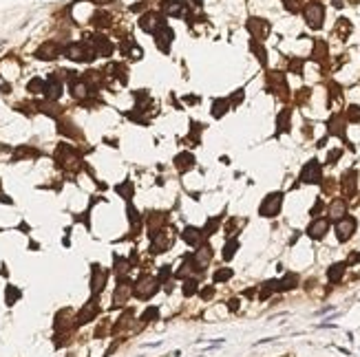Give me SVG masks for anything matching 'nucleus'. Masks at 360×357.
Wrapping results in <instances>:
<instances>
[{"label":"nucleus","instance_id":"1","mask_svg":"<svg viewBox=\"0 0 360 357\" xmlns=\"http://www.w3.org/2000/svg\"><path fill=\"white\" fill-rule=\"evenodd\" d=\"M159 285H161V282L157 278L146 276V273H144V276L133 285V295L139 298V300H148V298H153L159 291Z\"/></svg>","mask_w":360,"mask_h":357},{"label":"nucleus","instance_id":"2","mask_svg":"<svg viewBox=\"0 0 360 357\" xmlns=\"http://www.w3.org/2000/svg\"><path fill=\"white\" fill-rule=\"evenodd\" d=\"M283 207V192H270V194L263 199V203L259 205V214L263 219H274L278 216Z\"/></svg>","mask_w":360,"mask_h":357},{"label":"nucleus","instance_id":"3","mask_svg":"<svg viewBox=\"0 0 360 357\" xmlns=\"http://www.w3.org/2000/svg\"><path fill=\"white\" fill-rule=\"evenodd\" d=\"M305 22L310 29H320L323 27V20H325V7H323L320 3H310L305 5Z\"/></svg>","mask_w":360,"mask_h":357},{"label":"nucleus","instance_id":"4","mask_svg":"<svg viewBox=\"0 0 360 357\" xmlns=\"http://www.w3.org/2000/svg\"><path fill=\"white\" fill-rule=\"evenodd\" d=\"M64 53H67V57L75 60V62H91L93 55H98V53H95V49H89L84 42H73V44H69V47L64 49Z\"/></svg>","mask_w":360,"mask_h":357},{"label":"nucleus","instance_id":"5","mask_svg":"<svg viewBox=\"0 0 360 357\" xmlns=\"http://www.w3.org/2000/svg\"><path fill=\"white\" fill-rule=\"evenodd\" d=\"M55 159H58V166H62L67 170H75L80 166V157L75 154V150H73L71 146H67V144H62L60 148H58Z\"/></svg>","mask_w":360,"mask_h":357},{"label":"nucleus","instance_id":"6","mask_svg":"<svg viewBox=\"0 0 360 357\" xmlns=\"http://www.w3.org/2000/svg\"><path fill=\"white\" fill-rule=\"evenodd\" d=\"M356 227H358V223L354 216H343L340 221H336V238L340 243H347L349 238L354 236Z\"/></svg>","mask_w":360,"mask_h":357},{"label":"nucleus","instance_id":"7","mask_svg":"<svg viewBox=\"0 0 360 357\" xmlns=\"http://www.w3.org/2000/svg\"><path fill=\"white\" fill-rule=\"evenodd\" d=\"M300 181L303 183H320L323 181V168L316 159L307 161L303 166V170H300Z\"/></svg>","mask_w":360,"mask_h":357},{"label":"nucleus","instance_id":"8","mask_svg":"<svg viewBox=\"0 0 360 357\" xmlns=\"http://www.w3.org/2000/svg\"><path fill=\"white\" fill-rule=\"evenodd\" d=\"M210 258H212V249H210V245H199V249H197L195 254L190 256V265H193V269H195V271H203V269H205V265L210 263Z\"/></svg>","mask_w":360,"mask_h":357},{"label":"nucleus","instance_id":"9","mask_svg":"<svg viewBox=\"0 0 360 357\" xmlns=\"http://www.w3.org/2000/svg\"><path fill=\"white\" fill-rule=\"evenodd\" d=\"M327 232H329V219L327 216H316L310 223V227H307V236L314 238V241H320Z\"/></svg>","mask_w":360,"mask_h":357},{"label":"nucleus","instance_id":"10","mask_svg":"<svg viewBox=\"0 0 360 357\" xmlns=\"http://www.w3.org/2000/svg\"><path fill=\"white\" fill-rule=\"evenodd\" d=\"M248 29L254 35V40H266L270 33V22L263 18H250L248 20Z\"/></svg>","mask_w":360,"mask_h":357},{"label":"nucleus","instance_id":"11","mask_svg":"<svg viewBox=\"0 0 360 357\" xmlns=\"http://www.w3.org/2000/svg\"><path fill=\"white\" fill-rule=\"evenodd\" d=\"M166 25V20H164V16H159V13H146V16H142V20H139V27L144 29L146 33H155L157 29H161Z\"/></svg>","mask_w":360,"mask_h":357},{"label":"nucleus","instance_id":"12","mask_svg":"<svg viewBox=\"0 0 360 357\" xmlns=\"http://www.w3.org/2000/svg\"><path fill=\"white\" fill-rule=\"evenodd\" d=\"M130 293H133V282H128L126 278H122V280H120V285H117V289H115L113 304H115V307H122V304L130 298Z\"/></svg>","mask_w":360,"mask_h":357},{"label":"nucleus","instance_id":"13","mask_svg":"<svg viewBox=\"0 0 360 357\" xmlns=\"http://www.w3.org/2000/svg\"><path fill=\"white\" fill-rule=\"evenodd\" d=\"M155 42H157L159 51L168 53V51H170V44H173V29L168 27V25H164L161 29H157V31H155Z\"/></svg>","mask_w":360,"mask_h":357},{"label":"nucleus","instance_id":"14","mask_svg":"<svg viewBox=\"0 0 360 357\" xmlns=\"http://www.w3.org/2000/svg\"><path fill=\"white\" fill-rule=\"evenodd\" d=\"M161 11L166 13V16H186V3H181V0H164L161 3Z\"/></svg>","mask_w":360,"mask_h":357},{"label":"nucleus","instance_id":"15","mask_svg":"<svg viewBox=\"0 0 360 357\" xmlns=\"http://www.w3.org/2000/svg\"><path fill=\"white\" fill-rule=\"evenodd\" d=\"M340 185H343V192L347 194V199L354 196L356 194V185H358V172H356V170H347V172L343 174Z\"/></svg>","mask_w":360,"mask_h":357},{"label":"nucleus","instance_id":"16","mask_svg":"<svg viewBox=\"0 0 360 357\" xmlns=\"http://www.w3.org/2000/svg\"><path fill=\"white\" fill-rule=\"evenodd\" d=\"M150 251L153 254H161V251H166L168 247H170V236H168L166 232H157L155 236H150Z\"/></svg>","mask_w":360,"mask_h":357},{"label":"nucleus","instance_id":"17","mask_svg":"<svg viewBox=\"0 0 360 357\" xmlns=\"http://www.w3.org/2000/svg\"><path fill=\"white\" fill-rule=\"evenodd\" d=\"M45 95L49 102H55L58 97L62 95V82H60V75H51L47 86H45Z\"/></svg>","mask_w":360,"mask_h":357},{"label":"nucleus","instance_id":"18","mask_svg":"<svg viewBox=\"0 0 360 357\" xmlns=\"http://www.w3.org/2000/svg\"><path fill=\"white\" fill-rule=\"evenodd\" d=\"M60 53H62V47L58 42H45L38 51H35V55H38L40 60H55Z\"/></svg>","mask_w":360,"mask_h":357},{"label":"nucleus","instance_id":"19","mask_svg":"<svg viewBox=\"0 0 360 357\" xmlns=\"http://www.w3.org/2000/svg\"><path fill=\"white\" fill-rule=\"evenodd\" d=\"M104 282H106V273L102 269L100 265H93V278H91V291L98 295L102 289H104Z\"/></svg>","mask_w":360,"mask_h":357},{"label":"nucleus","instance_id":"20","mask_svg":"<svg viewBox=\"0 0 360 357\" xmlns=\"http://www.w3.org/2000/svg\"><path fill=\"white\" fill-rule=\"evenodd\" d=\"M343 216H347V201L345 199H334L329 203V219L340 221Z\"/></svg>","mask_w":360,"mask_h":357},{"label":"nucleus","instance_id":"21","mask_svg":"<svg viewBox=\"0 0 360 357\" xmlns=\"http://www.w3.org/2000/svg\"><path fill=\"white\" fill-rule=\"evenodd\" d=\"M181 238L190 245V247H199V245H201V238H203V232H201V229H197V227H193V225H188L186 229H183Z\"/></svg>","mask_w":360,"mask_h":357},{"label":"nucleus","instance_id":"22","mask_svg":"<svg viewBox=\"0 0 360 357\" xmlns=\"http://www.w3.org/2000/svg\"><path fill=\"white\" fill-rule=\"evenodd\" d=\"M175 168H177L181 174H186L188 170H193V168H195V157H193L190 152H181V154H177V157H175Z\"/></svg>","mask_w":360,"mask_h":357},{"label":"nucleus","instance_id":"23","mask_svg":"<svg viewBox=\"0 0 360 357\" xmlns=\"http://www.w3.org/2000/svg\"><path fill=\"white\" fill-rule=\"evenodd\" d=\"M327 130H329V135H336V137L345 139V117L343 115H334L327 122Z\"/></svg>","mask_w":360,"mask_h":357},{"label":"nucleus","instance_id":"24","mask_svg":"<svg viewBox=\"0 0 360 357\" xmlns=\"http://www.w3.org/2000/svg\"><path fill=\"white\" fill-rule=\"evenodd\" d=\"M95 315H98V302L91 300V302L86 304V307L78 313V320H75V322H78V324H86V322H91Z\"/></svg>","mask_w":360,"mask_h":357},{"label":"nucleus","instance_id":"25","mask_svg":"<svg viewBox=\"0 0 360 357\" xmlns=\"http://www.w3.org/2000/svg\"><path fill=\"white\" fill-rule=\"evenodd\" d=\"M345 269H347V265H345V263H336V265L329 267V269H327L329 282H340L343 276H345Z\"/></svg>","mask_w":360,"mask_h":357},{"label":"nucleus","instance_id":"26","mask_svg":"<svg viewBox=\"0 0 360 357\" xmlns=\"http://www.w3.org/2000/svg\"><path fill=\"white\" fill-rule=\"evenodd\" d=\"M298 285V276L296 273H285L283 280H278V291H292Z\"/></svg>","mask_w":360,"mask_h":357},{"label":"nucleus","instance_id":"27","mask_svg":"<svg viewBox=\"0 0 360 357\" xmlns=\"http://www.w3.org/2000/svg\"><path fill=\"white\" fill-rule=\"evenodd\" d=\"M290 115H292V110H290V108H285L283 113H278V117H276L278 132H288V130H290Z\"/></svg>","mask_w":360,"mask_h":357},{"label":"nucleus","instance_id":"28","mask_svg":"<svg viewBox=\"0 0 360 357\" xmlns=\"http://www.w3.org/2000/svg\"><path fill=\"white\" fill-rule=\"evenodd\" d=\"M349 31H351V22H349V20H345V18L338 20V25H336V29H334V33H336V35H340V40H345V38L349 35Z\"/></svg>","mask_w":360,"mask_h":357},{"label":"nucleus","instance_id":"29","mask_svg":"<svg viewBox=\"0 0 360 357\" xmlns=\"http://www.w3.org/2000/svg\"><path fill=\"white\" fill-rule=\"evenodd\" d=\"M45 86H47V82L42 80V77H33V80L27 84V91H29V93H45Z\"/></svg>","mask_w":360,"mask_h":357},{"label":"nucleus","instance_id":"30","mask_svg":"<svg viewBox=\"0 0 360 357\" xmlns=\"http://www.w3.org/2000/svg\"><path fill=\"white\" fill-rule=\"evenodd\" d=\"M237 247H239V241L237 238H230L228 245L223 247V260H232V256L237 254Z\"/></svg>","mask_w":360,"mask_h":357},{"label":"nucleus","instance_id":"31","mask_svg":"<svg viewBox=\"0 0 360 357\" xmlns=\"http://www.w3.org/2000/svg\"><path fill=\"white\" fill-rule=\"evenodd\" d=\"M325 55H327V44L323 42V40H318L314 44V53H312V57L314 60H325Z\"/></svg>","mask_w":360,"mask_h":357},{"label":"nucleus","instance_id":"32","mask_svg":"<svg viewBox=\"0 0 360 357\" xmlns=\"http://www.w3.org/2000/svg\"><path fill=\"white\" fill-rule=\"evenodd\" d=\"M93 22H95V27H102V29H104V27L111 25V16H108V13H104V11H98V13L93 16Z\"/></svg>","mask_w":360,"mask_h":357},{"label":"nucleus","instance_id":"33","mask_svg":"<svg viewBox=\"0 0 360 357\" xmlns=\"http://www.w3.org/2000/svg\"><path fill=\"white\" fill-rule=\"evenodd\" d=\"M212 106H215V110H212V115H215L217 119L221 117L225 110H228V106H230V102L228 100H215V104H212Z\"/></svg>","mask_w":360,"mask_h":357},{"label":"nucleus","instance_id":"34","mask_svg":"<svg viewBox=\"0 0 360 357\" xmlns=\"http://www.w3.org/2000/svg\"><path fill=\"white\" fill-rule=\"evenodd\" d=\"M197 285H199V282H197L195 278H188V280H183V295H186V298L195 295V293H197Z\"/></svg>","mask_w":360,"mask_h":357},{"label":"nucleus","instance_id":"35","mask_svg":"<svg viewBox=\"0 0 360 357\" xmlns=\"http://www.w3.org/2000/svg\"><path fill=\"white\" fill-rule=\"evenodd\" d=\"M283 7L290 13H298L300 9H303V0H283Z\"/></svg>","mask_w":360,"mask_h":357},{"label":"nucleus","instance_id":"36","mask_svg":"<svg viewBox=\"0 0 360 357\" xmlns=\"http://www.w3.org/2000/svg\"><path fill=\"white\" fill-rule=\"evenodd\" d=\"M219 223H221V219H210L208 223L203 225V236H212L219 229Z\"/></svg>","mask_w":360,"mask_h":357},{"label":"nucleus","instance_id":"37","mask_svg":"<svg viewBox=\"0 0 360 357\" xmlns=\"http://www.w3.org/2000/svg\"><path fill=\"white\" fill-rule=\"evenodd\" d=\"M230 278H232V269H228V267H225V269H219V271H215V276H212V280H215L217 285H219V282L230 280Z\"/></svg>","mask_w":360,"mask_h":357},{"label":"nucleus","instance_id":"38","mask_svg":"<svg viewBox=\"0 0 360 357\" xmlns=\"http://www.w3.org/2000/svg\"><path fill=\"white\" fill-rule=\"evenodd\" d=\"M115 190L120 192V194H122L124 199H130V196H133V183H130V181H124L122 185H117Z\"/></svg>","mask_w":360,"mask_h":357},{"label":"nucleus","instance_id":"39","mask_svg":"<svg viewBox=\"0 0 360 357\" xmlns=\"http://www.w3.org/2000/svg\"><path fill=\"white\" fill-rule=\"evenodd\" d=\"M250 47H252V51L256 53V57L261 60V64H268V57H266V49L261 47V44H256V40L250 42Z\"/></svg>","mask_w":360,"mask_h":357},{"label":"nucleus","instance_id":"40","mask_svg":"<svg viewBox=\"0 0 360 357\" xmlns=\"http://www.w3.org/2000/svg\"><path fill=\"white\" fill-rule=\"evenodd\" d=\"M159 318V309L157 307H148L142 313V322H153V320H157Z\"/></svg>","mask_w":360,"mask_h":357},{"label":"nucleus","instance_id":"41","mask_svg":"<svg viewBox=\"0 0 360 357\" xmlns=\"http://www.w3.org/2000/svg\"><path fill=\"white\" fill-rule=\"evenodd\" d=\"M345 119H347V122H360V106H349Z\"/></svg>","mask_w":360,"mask_h":357},{"label":"nucleus","instance_id":"42","mask_svg":"<svg viewBox=\"0 0 360 357\" xmlns=\"http://www.w3.org/2000/svg\"><path fill=\"white\" fill-rule=\"evenodd\" d=\"M128 271V263L122 258H115V273H120V276H124V273Z\"/></svg>","mask_w":360,"mask_h":357},{"label":"nucleus","instance_id":"43","mask_svg":"<svg viewBox=\"0 0 360 357\" xmlns=\"http://www.w3.org/2000/svg\"><path fill=\"white\" fill-rule=\"evenodd\" d=\"M20 298V291L18 289H13V287H7V304H13Z\"/></svg>","mask_w":360,"mask_h":357},{"label":"nucleus","instance_id":"44","mask_svg":"<svg viewBox=\"0 0 360 357\" xmlns=\"http://www.w3.org/2000/svg\"><path fill=\"white\" fill-rule=\"evenodd\" d=\"M128 221L133 223V225H139V221H142V216H139V212L133 210V205H128Z\"/></svg>","mask_w":360,"mask_h":357},{"label":"nucleus","instance_id":"45","mask_svg":"<svg viewBox=\"0 0 360 357\" xmlns=\"http://www.w3.org/2000/svg\"><path fill=\"white\" fill-rule=\"evenodd\" d=\"M290 69L300 75V71H303V62H300V60H292V62H290Z\"/></svg>","mask_w":360,"mask_h":357},{"label":"nucleus","instance_id":"46","mask_svg":"<svg viewBox=\"0 0 360 357\" xmlns=\"http://www.w3.org/2000/svg\"><path fill=\"white\" fill-rule=\"evenodd\" d=\"M340 154H343V150H332L327 154V163H336L338 159H340Z\"/></svg>","mask_w":360,"mask_h":357},{"label":"nucleus","instance_id":"47","mask_svg":"<svg viewBox=\"0 0 360 357\" xmlns=\"http://www.w3.org/2000/svg\"><path fill=\"white\" fill-rule=\"evenodd\" d=\"M241 100H243V88H241V91H237V93L232 95V100H230V106H237V104H239Z\"/></svg>","mask_w":360,"mask_h":357},{"label":"nucleus","instance_id":"48","mask_svg":"<svg viewBox=\"0 0 360 357\" xmlns=\"http://www.w3.org/2000/svg\"><path fill=\"white\" fill-rule=\"evenodd\" d=\"M168 273H170V267H161V271H159V276H157V280L159 282H166V278H168Z\"/></svg>","mask_w":360,"mask_h":357},{"label":"nucleus","instance_id":"49","mask_svg":"<svg viewBox=\"0 0 360 357\" xmlns=\"http://www.w3.org/2000/svg\"><path fill=\"white\" fill-rule=\"evenodd\" d=\"M201 298H203V300H210V298L212 295H215V289H212V287H205V289H201Z\"/></svg>","mask_w":360,"mask_h":357},{"label":"nucleus","instance_id":"50","mask_svg":"<svg viewBox=\"0 0 360 357\" xmlns=\"http://www.w3.org/2000/svg\"><path fill=\"white\" fill-rule=\"evenodd\" d=\"M320 210H323V201L318 199V201H316V205L312 207V212H310V214H312V216L316 219V216H318V212H320Z\"/></svg>","mask_w":360,"mask_h":357},{"label":"nucleus","instance_id":"51","mask_svg":"<svg viewBox=\"0 0 360 357\" xmlns=\"http://www.w3.org/2000/svg\"><path fill=\"white\" fill-rule=\"evenodd\" d=\"M237 307H239L237 300H230V309H232V311H237Z\"/></svg>","mask_w":360,"mask_h":357},{"label":"nucleus","instance_id":"52","mask_svg":"<svg viewBox=\"0 0 360 357\" xmlns=\"http://www.w3.org/2000/svg\"><path fill=\"white\" fill-rule=\"evenodd\" d=\"M332 5H334V7H338V9H340V7H343V0H334Z\"/></svg>","mask_w":360,"mask_h":357},{"label":"nucleus","instance_id":"53","mask_svg":"<svg viewBox=\"0 0 360 357\" xmlns=\"http://www.w3.org/2000/svg\"><path fill=\"white\" fill-rule=\"evenodd\" d=\"M195 5H197V7H199V5H201V0H195Z\"/></svg>","mask_w":360,"mask_h":357},{"label":"nucleus","instance_id":"54","mask_svg":"<svg viewBox=\"0 0 360 357\" xmlns=\"http://www.w3.org/2000/svg\"><path fill=\"white\" fill-rule=\"evenodd\" d=\"M358 260H360V256H358Z\"/></svg>","mask_w":360,"mask_h":357}]
</instances>
